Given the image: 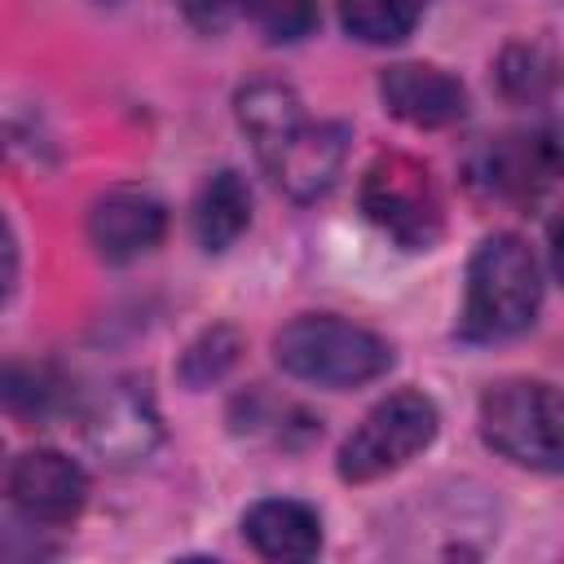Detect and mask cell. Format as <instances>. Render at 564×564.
I'll return each mask as SVG.
<instances>
[{"label": "cell", "instance_id": "21", "mask_svg": "<svg viewBox=\"0 0 564 564\" xmlns=\"http://www.w3.org/2000/svg\"><path fill=\"white\" fill-rule=\"evenodd\" d=\"M40 551H44V546L0 511V560H13V555H40Z\"/></svg>", "mask_w": 564, "mask_h": 564}, {"label": "cell", "instance_id": "3", "mask_svg": "<svg viewBox=\"0 0 564 564\" xmlns=\"http://www.w3.org/2000/svg\"><path fill=\"white\" fill-rule=\"evenodd\" d=\"M273 361L304 383L344 392L375 383L392 370L397 357L392 344L370 326H357L335 313H300L273 335Z\"/></svg>", "mask_w": 564, "mask_h": 564}, {"label": "cell", "instance_id": "20", "mask_svg": "<svg viewBox=\"0 0 564 564\" xmlns=\"http://www.w3.org/2000/svg\"><path fill=\"white\" fill-rule=\"evenodd\" d=\"M13 286H18V234L0 212V304L13 295Z\"/></svg>", "mask_w": 564, "mask_h": 564}, {"label": "cell", "instance_id": "16", "mask_svg": "<svg viewBox=\"0 0 564 564\" xmlns=\"http://www.w3.org/2000/svg\"><path fill=\"white\" fill-rule=\"evenodd\" d=\"M238 352H242V339H238V330H229V326H212V330H203L185 352H181V366H176V375H181V383L185 388H207V383H216V379H225L229 375V366L238 361Z\"/></svg>", "mask_w": 564, "mask_h": 564}, {"label": "cell", "instance_id": "4", "mask_svg": "<svg viewBox=\"0 0 564 564\" xmlns=\"http://www.w3.org/2000/svg\"><path fill=\"white\" fill-rule=\"evenodd\" d=\"M441 432V410L419 388H397L370 414L348 432V441L335 454V471L344 485H370L405 463H414Z\"/></svg>", "mask_w": 564, "mask_h": 564}, {"label": "cell", "instance_id": "5", "mask_svg": "<svg viewBox=\"0 0 564 564\" xmlns=\"http://www.w3.org/2000/svg\"><path fill=\"white\" fill-rule=\"evenodd\" d=\"M361 212L405 251H432L445 234V198L432 167L405 150H383L361 176Z\"/></svg>", "mask_w": 564, "mask_h": 564}, {"label": "cell", "instance_id": "13", "mask_svg": "<svg viewBox=\"0 0 564 564\" xmlns=\"http://www.w3.org/2000/svg\"><path fill=\"white\" fill-rule=\"evenodd\" d=\"M189 225H194V238L203 251H212V256L229 251L251 225V185L234 167L212 172L203 181V189L194 194Z\"/></svg>", "mask_w": 564, "mask_h": 564}, {"label": "cell", "instance_id": "19", "mask_svg": "<svg viewBox=\"0 0 564 564\" xmlns=\"http://www.w3.org/2000/svg\"><path fill=\"white\" fill-rule=\"evenodd\" d=\"M181 9V18L203 31V35H220L238 13H242V0H172Z\"/></svg>", "mask_w": 564, "mask_h": 564}, {"label": "cell", "instance_id": "14", "mask_svg": "<svg viewBox=\"0 0 564 564\" xmlns=\"http://www.w3.org/2000/svg\"><path fill=\"white\" fill-rule=\"evenodd\" d=\"M70 405V388L48 361H4L0 366V410L26 427L53 423Z\"/></svg>", "mask_w": 564, "mask_h": 564}, {"label": "cell", "instance_id": "12", "mask_svg": "<svg viewBox=\"0 0 564 564\" xmlns=\"http://www.w3.org/2000/svg\"><path fill=\"white\" fill-rule=\"evenodd\" d=\"M242 538L264 560H313L322 551V516L300 498H260L242 511Z\"/></svg>", "mask_w": 564, "mask_h": 564}, {"label": "cell", "instance_id": "17", "mask_svg": "<svg viewBox=\"0 0 564 564\" xmlns=\"http://www.w3.org/2000/svg\"><path fill=\"white\" fill-rule=\"evenodd\" d=\"M498 84H502V93L511 101H538L555 84V62L538 44H511L498 57Z\"/></svg>", "mask_w": 564, "mask_h": 564}, {"label": "cell", "instance_id": "8", "mask_svg": "<svg viewBox=\"0 0 564 564\" xmlns=\"http://www.w3.org/2000/svg\"><path fill=\"white\" fill-rule=\"evenodd\" d=\"M88 502L84 467L62 449H26L9 467V507L31 529H62Z\"/></svg>", "mask_w": 564, "mask_h": 564}, {"label": "cell", "instance_id": "2", "mask_svg": "<svg viewBox=\"0 0 564 564\" xmlns=\"http://www.w3.org/2000/svg\"><path fill=\"white\" fill-rule=\"evenodd\" d=\"M538 251L516 234H489L467 260V295L458 313L463 344H498L538 322L542 308Z\"/></svg>", "mask_w": 564, "mask_h": 564}, {"label": "cell", "instance_id": "9", "mask_svg": "<svg viewBox=\"0 0 564 564\" xmlns=\"http://www.w3.org/2000/svg\"><path fill=\"white\" fill-rule=\"evenodd\" d=\"M167 234V207L141 185H110L88 207V242L101 260L128 264L150 256Z\"/></svg>", "mask_w": 564, "mask_h": 564}, {"label": "cell", "instance_id": "11", "mask_svg": "<svg viewBox=\"0 0 564 564\" xmlns=\"http://www.w3.org/2000/svg\"><path fill=\"white\" fill-rule=\"evenodd\" d=\"M555 176V141L551 132H516L498 137L476 159V185H485L498 198H533Z\"/></svg>", "mask_w": 564, "mask_h": 564}, {"label": "cell", "instance_id": "18", "mask_svg": "<svg viewBox=\"0 0 564 564\" xmlns=\"http://www.w3.org/2000/svg\"><path fill=\"white\" fill-rule=\"evenodd\" d=\"M242 13L269 44H295L317 26V0H242Z\"/></svg>", "mask_w": 564, "mask_h": 564}, {"label": "cell", "instance_id": "1", "mask_svg": "<svg viewBox=\"0 0 564 564\" xmlns=\"http://www.w3.org/2000/svg\"><path fill=\"white\" fill-rule=\"evenodd\" d=\"M234 110L260 167L286 198L313 203L335 185L348 154V128L335 119H308L291 84L251 79L247 88H238Z\"/></svg>", "mask_w": 564, "mask_h": 564}, {"label": "cell", "instance_id": "6", "mask_svg": "<svg viewBox=\"0 0 564 564\" xmlns=\"http://www.w3.org/2000/svg\"><path fill=\"white\" fill-rule=\"evenodd\" d=\"M494 454L529 471H560V392L546 379H498L476 410Z\"/></svg>", "mask_w": 564, "mask_h": 564}, {"label": "cell", "instance_id": "10", "mask_svg": "<svg viewBox=\"0 0 564 564\" xmlns=\"http://www.w3.org/2000/svg\"><path fill=\"white\" fill-rule=\"evenodd\" d=\"M383 110L410 128H454L467 115V84L436 62H392L379 75Z\"/></svg>", "mask_w": 564, "mask_h": 564}, {"label": "cell", "instance_id": "15", "mask_svg": "<svg viewBox=\"0 0 564 564\" xmlns=\"http://www.w3.org/2000/svg\"><path fill=\"white\" fill-rule=\"evenodd\" d=\"M339 22L361 44H401L423 13V0H335Z\"/></svg>", "mask_w": 564, "mask_h": 564}, {"label": "cell", "instance_id": "7", "mask_svg": "<svg viewBox=\"0 0 564 564\" xmlns=\"http://www.w3.org/2000/svg\"><path fill=\"white\" fill-rule=\"evenodd\" d=\"M84 441L110 467L145 463L163 441V423H159V410H154L145 383L123 379V383H110L106 392H97L93 405L84 410Z\"/></svg>", "mask_w": 564, "mask_h": 564}]
</instances>
